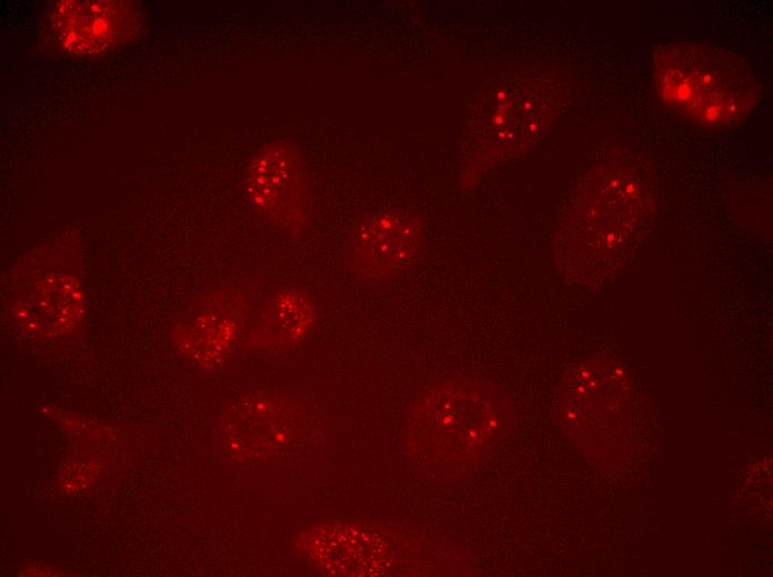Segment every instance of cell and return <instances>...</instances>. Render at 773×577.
<instances>
[{
    "label": "cell",
    "instance_id": "cell-1",
    "mask_svg": "<svg viewBox=\"0 0 773 577\" xmlns=\"http://www.w3.org/2000/svg\"><path fill=\"white\" fill-rule=\"evenodd\" d=\"M650 213L642 182L630 171L601 166L578 189L556 234L560 272L580 284H599L625 264Z\"/></svg>",
    "mask_w": 773,
    "mask_h": 577
},
{
    "label": "cell",
    "instance_id": "cell-2",
    "mask_svg": "<svg viewBox=\"0 0 773 577\" xmlns=\"http://www.w3.org/2000/svg\"><path fill=\"white\" fill-rule=\"evenodd\" d=\"M652 73L663 104L709 128L741 123L761 94L759 81L743 59L710 44L661 45L653 54Z\"/></svg>",
    "mask_w": 773,
    "mask_h": 577
},
{
    "label": "cell",
    "instance_id": "cell-3",
    "mask_svg": "<svg viewBox=\"0 0 773 577\" xmlns=\"http://www.w3.org/2000/svg\"><path fill=\"white\" fill-rule=\"evenodd\" d=\"M2 306L24 334L72 337L88 311L80 243L62 235L21 256L2 280Z\"/></svg>",
    "mask_w": 773,
    "mask_h": 577
},
{
    "label": "cell",
    "instance_id": "cell-4",
    "mask_svg": "<svg viewBox=\"0 0 773 577\" xmlns=\"http://www.w3.org/2000/svg\"><path fill=\"white\" fill-rule=\"evenodd\" d=\"M267 286L263 280L245 277L195 294L174 324L173 343L180 355L202 370L227 363L251 326Z\"/></svg>",
    "mask_w": 773,
    "mask_h": 577
},
{
    "label": "cell",
    "instance_id": "cell-5",
    "mask_svg": "<svg viewBox=\"0 0 773 577\" xmlns=\"http://www.w3.org/2000/svg\"><path fill=\"white\" fill-rule=\"evenodd\" d=\"M422 219L408 210L383 209L359 219L348 232L344 263L349 273L369 287L400 280L422 256Z\"/></svg>",
    "mask_w": 773,
    "mask_h": 577
},
{
    "label": "cell",
    "instance_id": "cell-6",
    "mask_svg": "<svg viewBox=\"0 0 773 577\" xmlns=\"http://www.w3.org/2000/svg\"><path fill=\"white\" fill-rule=\"evenodd\" d=\"M244 191L251 207L283 233L295 235L312 215V188L301 153L285 141H272L251 158Z\"/></svg>",
    "mask_w": 773,
    "mask_h": 577
},
{
    "label": "cell",
    "instance_id": "cell-7",
    "mask_svg": "<svg viewBox=\"0 0 773 577\" xmlns=\"http://www.w3.org/2000/svg\"><path fill=\"white\" fill-rule=\"evenodd\" d=\"M139 23L135 7L124 1H61L51 14L59 45L80 55L113 49L130 39Z\"/></svg>",
    "mask_w": 773,
    "mask_h": 577
},
{
    "label": "cell",
    "instance_id": "cell-8",
    "mask_svg": "<svg viewBox=\"0 0 773 577\" xmlns=\"http://www.w3.org/2000/svg\"><path fill=\"white\" fill-rule=\"evenodd\" d=\"M549 101L532 82L512 83L498 91L481 121V150L475 155L482 158L480 164L492 165L535 138L551 112L546 109Z\"/></svg>",
    "mask_w": 773,
    "mask_h": 577
},
{
    "label": "cell",
    "instance_id": "cell-9",
    "mask_svg": "<svg viewBox=\"0 0 773 577\" xmlns=\"http://www.w3.org/2000/svg\"><path fill=\"white\" fill-rule=\"evenodd\" d=\"M319 305L312 294L298 284L268 285L247 336L250 348L283 352L303 343L314 332Z\"/></svg>",
    "mask_w": 773,
    "mask_h": 577
}]
</instances>
